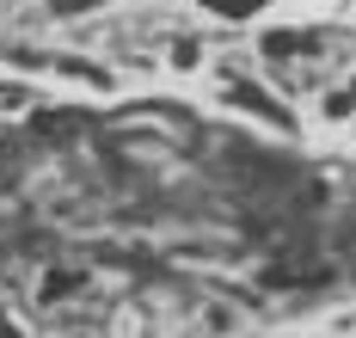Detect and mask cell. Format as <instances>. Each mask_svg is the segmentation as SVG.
<instances>
[{
	"instance_id": "obj_2",
	"label": "cell",
	"mask_w": 356,
	"mask_h": 338,
	"mask_svg": "<svg viewBox=\"0 0 356 338\" xmlns=\"http://www.w3.org/2000/svg\"><path fill=\"white\" fill-rule=\"evenodd\" d=\"M0 338H13V326H0Z\"/></svg>"
},
{
	"instance_id": "obj_1",
	"label": "cell",
	"mask_w": 356,
	"mask_h": 338,
	"mask_svg": "<svg viewBox=\"0 0 356 338\" xmlns=\"http://www.w3.org/2000/svg\"><path fill=\"white\" fill-rule=\"evenodd\" d=\"M74 283H80L74 271H49V277H43V301H62V296L74 289Z\"/></svg>"
}]
</instances>
